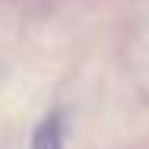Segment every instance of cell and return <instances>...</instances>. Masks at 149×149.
Returning <instances> with one entry per match:
<instances>
[{"instance_id": "cell-1", "label": "cell", "mask_w": 149, "mask_h": 149, "mask_svg": "<svg viewBox=\"0 0 149 149\" xmlns=\"http://www.w3.org/2000/svg\"><path fill=\"white\" fill-rule=\"evenodd\" d=\"M63 111H48L32 130V149H63Z\"/></svg>"}]
</instances>
